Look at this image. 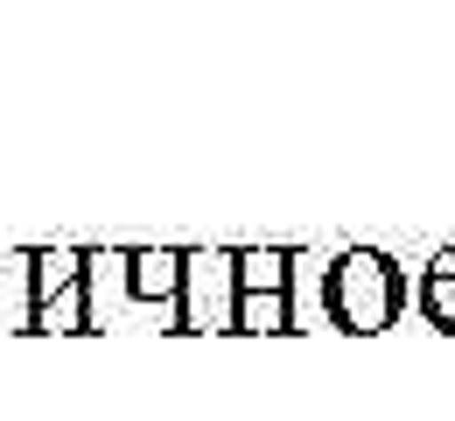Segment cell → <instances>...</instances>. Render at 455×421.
<instances>
[{
  "label": "cell",
  "mask_w": 455,
  "mask_h": 421,
  "mask_svg": "<svg viewBox=\"0 0 455 421\" xmlns=\"http://www.w3.org/2000/svg\"><path fill=\"white\" fill-rule=\"evenodd\" d=\"M133 281H140V288H148V296H155V288H175V281H182V253H162V260H155V253H148V260H140V274H133Z\"/></svg>",
  "instance_id": "5b68a950"
},
{
  "label": "cell",
  "mask_w": 455,
  "mask_h": 421,
  "mask_svg": "<svg viewBox=\"0 0 455 421\" xmlns=\"http://www.w3.org/2000/svg\"><path fill=\"white\" fill-rule=\"evenodd\" d=\"M231 267H238V260H204V253H196V260H182V281L196 288V296L182 302V323H189V330H204V323H218V316H225Z\"/></svg>",
  "instance_id": "3957f363"
},
{
  "label": "cell",
  "mask_w": 455,
  "mask_h": 421,
  "mask_svg": "<svg viewBox=\"0 0 455 421\" xmlns=\"http://www.w3.org/2000/svg\"><path fill=\"white\" fill-rule=\"evenodd\" d=\"M420 302H427V316H435L442 330H455V253H435V267H427V288H420Z\"/></svg>",
  "instance_id": "277c9868"
},
{
  "label": "cell",
  "mask_w": 455,
  "mask_h": 421,
  "mask_svg": "<svg viewBox=\"0 0 455 421\" xmlns=\"http://www.w3.org/2000/svg\"><path fill=\"white\" fill-rule=\"evenodd\" d=\"M238 281H245V302L231 309L238 330H274V323H287V302H281L287 253H245L238 260Z\"/></svg>",
  "instance_id": "7a4b0ae2"
},
{
  "label": "cell",
  "mask_w": 455,
  "mask_h": 421,
  "mask_svg": "<svg viewBox=\"0 0 455 421\" xmlns=\"http://www.w3.org/2000/svg\"><path fill=\"white\" fill-rule=\"evenodd\" d=\"M330 316L343 330H386L399 316V267L371 246H350L330 267Z\"/></svg>",
  "instance_id": "6da1fadb"
}]
</instances>
